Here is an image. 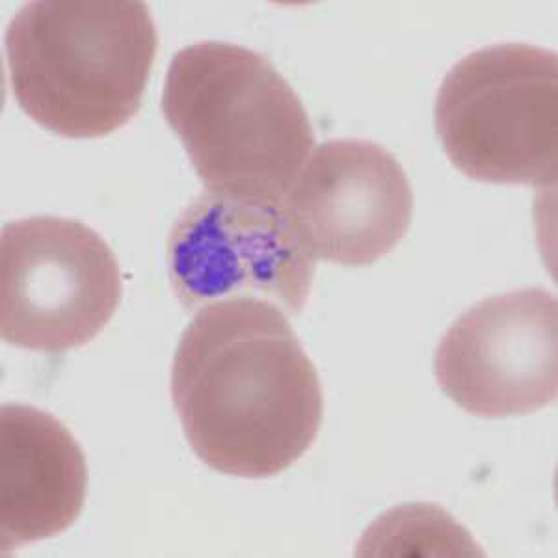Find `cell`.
Masks as SVG:
<instances>
[{
  "instance_id": "1",
  "label": "cell",
  "mask_w": 558,
  "mask_h": 558,
  "mask_svg": "<svg viewBox=\"0 0 558 558\" xmlns=\"http://www.w3.org/2000/svg\"><path fill=\"white\" fill-rule=\"evenodd\" d=\"M172 400L196 457L241 478L289 470L323 425L317 368L286 313L265 300L196 313L173 357Z\"/></svg>"
},
{
  "instance_id": "2",
  "label": "cell",
  "mask_w": 558,
  "mask_h": 558,
  "mask_svg": "<svg viewBox=\"0 0 558 558\" xmlns=\"http://www.w3.org/2000/svg\"><path fill=\"white\" fill-rule=\"evenodd\" d=\"M162 114L210 194L281 204L315 147L299 94L260 52L226 41L172 58Z\"/></svg>"
},
{
  "instance_id": "3",
  "label": "cell",
  "mask_w": 558,
  "mask_h": 558,
  "mask_svg": "<svg viewBox=\"0 0 558 558\" xmlns=\"http://www.w3.org/2000/svg\"><path fill=\"white\" fill-rule=\"evenodd\" d=\"M157 49V26L140 0H34L4 34L13 96L65 138H101L133 120Z\"/></svg>"
},
{
  "instance_id": "4",
  "label": "cell",
  "mask_w": 558,
  "mask_h": 558,
  "mask_svg": "<svg viewBox=\"0 0 558 558\" xmlns=\"http://www.w3.org/2000/svg\"><path fill=\"white\" fill-rule=\"evenodd\" d=\"M434 123L447 157L470 179L557 183V54L526 44L471 52L445 75Z\"/></svg>"
},
{
  "instance_id": "5",
  "label": "cell",
  "mask_w": 558,
  "mask_h": 558,
  "mask_svg": "<svg viewBox=\"0 0 558 558\" xmlns=\"http://www.w3.org/2000/svg\"><path fill=\"white\" fill-rule=\"evenodd\" d=\"M123 294L114 252L86 223L36 216L0 235V336L62 354L101 333Z\"/></svg>"
},
{
  "instance_id": "6",
  "label": "cell",
  "mask_w": 558,
  "mask_h": 558,
  "mask_svg": "<svg viewBox=\"0 0 558 558\" xmlns=\"http://www.w3.org/2000/svg\"><path fill=\"white\" fill-rule=\"evenodd\" d=\"M173 292L186 312L257 299L299 315L317 259L300 241L283 202L202 194L179 215L166 246Z\"/></svg>"
},
{
  "instance_id": "7",
  "label": "cell",
  "mask_w": 558,
  "mask_h": 558,
  "mask_svg": "<svg viewBox=\"0 0 558 558\" xmlns=\"http://www.w3.org/2000/svg\"><path fill=\"white\" fill-rule=\"evenodd\" d=\"M434 375L476 417L526 415L558 393V302L531 287L483 300L439 341Z\"/></svg>"
},
{
  "instance_id": "8",
  "label": "cell",
  "mask_w": 558,
  "mask_h": 558,
  "mask_svg": "<svg viewBox=\"0 0 558 558\" xmlns=\"http://www.w3.org/2000/svg\"><path fill=\"white\" fill-rule=\"evenodd\" d=\"M283 209L315 259L368 267L407 235L412 184L386 147L368 140H330L307 159Z\"/></svg>"
},
{
  "instance_id": "9",
  "label": "cell",
  "mask_w": 558,
  "mask_h": 558,
  "mask_svg": "<svg viewBox=\"0 0 558 558\" xmlns=\"http://www.w3.org/2000/svg\"><path fill=\"white\" fill-rule=\"evenodd\" d=\"M88 465L81 445L38 408L0 410L2 555L68 531L83 512Z\"/></svg>"
},
{
  "instance_id": "10",
  "label": "cell",
  "mask_w": 558,
  "mask_h": 558,
  "mask_svg": "<svg viewBox=\"0 0 558 558\" xmlns=\"http://www.w3.org/2000/svg\"><path fill=\"white\" fill-rule=\"evenodd\" d=\"M393 515L410 531L381 518L371 531L386 533V536L367 533L362 542L391 536H399L400 539L387 544L386 549L378 555H483L462 526L457 525L451 515L439 508L423 505L402 507L393 510Z\"/></svg>"
}]
</instances>
